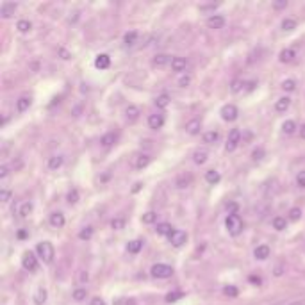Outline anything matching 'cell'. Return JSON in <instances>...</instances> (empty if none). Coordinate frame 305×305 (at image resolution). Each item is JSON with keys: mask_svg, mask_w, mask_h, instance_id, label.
Masks as SVG:
<instances>
[{"mask_svg": "<svg viewBox=\"0 0 305 305\" xmlns=\"http://www.w3.org/2000/svg\"><path fill=\"white\" fill-rule=\"evenodd\" d=\"M36 252H38V257H40V259L45 262V264H52V262H54V257H56V250H54V245L50 243V241H43V243H38Z\"/></svg>", "mask_w": 305, "mask_h": 305, "instance_id": "cell-1", "label": "cell"}, {"mask_svg": "<svg viewBox=\"0 0 305 305\" xmlns=\"http://www.w3.org/2000/svg\"><path fill=\"white\" fill-rule=\"evenodd\" d=\"M225 227H227L230 236L236 237L243 232V220H241L239 214H229L227 220H225Z\"/></svg>", "mask_w": 305, "mask_h": 305, "instance_id": "cell-2", "label": "cell"}, {"mask_svg": "<svg viewBox=\"0 0 305 305\" xmlns=\"http://www.w3.org/2000/svg\"><path fill=\"white\" fill-rule=\"evenodd\" d=\"M150 273H152V277L156 278H170L173 275V268L168 264H154L152 269H150Z\"/></svg>", "mask_w": 305, "mask_h": 305, "instance_id": "cell-3", "label": "cell"}, {"mask_svg": "<svg viewBox=\"0 0 305 305\" xmlns=\"http://www.w3.org/2000/svg\"><path fill=\"white\" fill-rule=\"evenodd\" d=\"M239 143H241V130H239V128H232V130L229 132V137H227L225 150H227V152H234Z\"/></svg>", "mask_w": 305, "mask_h": 305, "instance_id": "cell-4", "label": "cell"}, {"mask_svg": "<svg viewBox=\"0 0 305 305\" xmlns=\"http://www.w3.org/2000/svg\"><path fill=\"white\" fill-rule=\"evenodd\" d=\"M22 266H24V269H27V271L34 273L38 269V257L32 252H25L24 257H22Z\"/></svg>", "mask_w": 305, "mask_h": 305, "instance_id": "cell-5", "label": "cell"}, {"mask_svg": "<svg viewBox=\"0 0 305 305\" xmlns=\"http://www.w3.org/2000/svg\"><path fill=\"white\" fill-rule=\"evenodd\" d=\"M168 239H170V243H172V245L175 246V248H181V246L184 245L186 241H188V234H186L184 230L175 229V230H173V232L168 236Z\"/></svg>", "mask_w": 305, "mask_h": 305, "instance_id": "cell-6", "label": "cell"}, {"mask_svg": "<svg viewBox=\"0 0 305 305\" xmlns=\"http://www.w3.org/2000/svg\"><path fill=\"white\" fill-rule=\"evenodd\" d=\"M237 114H239V111H237V107L234 104H227L221 107V118H223L225 121L237 120Z\"/></svg>", "mask_w": 305, "mask_h": 305, "instance_id": "cell-7", "label": "cell"}, {"mask_svg": "<svg viewBox=\"0 0 305 305\" xmlns=\"http://www.w3.org/2000/svg\"><path fill=\"white\" fill-rule=\"evenodd\" d=\"M16 9H18V4H15V2H4V4L0 6V16L2 18H11Z\"/></svg>", "mask_w": 305, "mask_h": 305, "instance_id": "cell-8", "label": "cell"}, {"mask_svg": "<svg viewBox=\"0 0 305 305\" xmlns=\"http://www.w3.org/2000/svg\"><path fill=\"white\" fill-rule=\"evenodd\" d=\"M165 125V116L163 114H150L148 116V127L152 128V130H159L161 127Z\"/></svg>", "mask_w": 305, "mask_h": 305, "instance_id": "cell-9", "label": "cell"}, {"mask_svg": "<svg viewBox=\"0 0 305 305\" xmlns=\"http://www.w3.org/2000/svg\"><path fill=\"white\" fill-rule=\"evenodd\" d=\"M225 18L221 15H213L207 18V27L209 29H223Z\"/></svg>", "mask_w": 305, "mask_h": 305, "instance_id": "cell-10", "label": "cell"}, {"mask_svg": "<svg viewBox=\"0 0 305 305\" xmlns=\"http://www.w3.org/2000/svg\"><path fill=\"white\" fill-rule=\"evenodd\" d=\"M269 253H271V250H269L268 245H259L253 250V255H255V259H259V261H266L269 257Z\"/></svg>", "mask_w": 305, "mask_h": 305, "instance_id": "cell-11", "label": "cell"}, {"mask_svg": "<svg viewBox=\"0 0 305 305\" xmlns=\"http://www.w3.org/2000/svg\"><path fill=\"white\" fill-rule=\"evenodd\" d=\"M200 128H202V121L195 118V120L188 121V125H186V132H188L189 136H197V134H200Z\"/></svg>", "mask_w": 305, "mask_h": 305, "instance_id": "cell-12", "label": "cell"}, {"mask_svg": "<svg viewBox=\"0 0 305 305\" xmlns=\"http://www.w3.org/2000/svg\"><path fill=\"white\" fill-rule=\"evenodd\" d=\"M95 66L98 70H107L109 66H111V57H109L107 54H100V56H96Z\"/></svg>", "mask_w": 305, "mask_h": 305, "instance_id": "cell-13", "label": "cell"}, {"mask_svg": "<svg viewBox=\"0 0 305 305\" xmlns=\"http://www.w3.org/2000/svg\"><path fill=\"white\" fill-rule=\"evenodd\" d=\"M31 104H32L31 96H27V95L20 96V98L16 100V111H18V112H25L29 107H31Z\"/></svg>", "mask_w": 305, "mask_h": 305, "instance_id": "cell-14", "label": "cell"}, {"mask_svg": "<svg viewBox=\"0 0 305 305\" xmlns=\"http://www.w3.org/2000/svg\"><path fill=\"white\" fill-rule=\"evenodd\" d=\"M186 68H188V59L186 57H173L172 59L173 72H184Z\"/></svg>", "mask_w": 305, "mask_h": 305, "instance_id": "cell-15", "label": "cell"}, {"mask_svg": "<svg viewBox=\"0 0 305 305\" xmlns=\"http://www.w3.org/2000/svg\"><path fill=\"white\" fill-rule=\"evenodd\" d=\"M66 220H64V214L63 213H52L50 214V225H52L54 229H61L64 227Z\"/></svg>", "mask_w": 305, "mask_h": 305, "instance_id": "cell-16", "label": "cell"}, {"mask_svg": "<svg viewBox=\"0 0 305 305\" xmlns=\"http://www.w3.org/2000/svg\"><path fill=\"white\" fill-rule=\"evenodd\" d=\"M170 61L172 59H170V56H166V54H157V56L152 59V64L156 66V68H165Z\"/></svg>", "mask_w": 305, "mask_h": 305, "instance_id": "cell-17", "label": "cell"}, {"mask_svg": "<svg viewBox=\"0 0 305 305\" xmlns=\"http://www.w3.org/2000/svg\"><path fill=\"white\" fill-rule=\"evenodd\" d=\"M139 114H141V111L137 105H128V107L125 109V116H127L128 121H136L137 118H139Z\"/></svg>", "mask_w": 305, "mask_h": 305, "instance_id": "cell-18", "label": "cell"}, {"mask_svg": "<svg viewBox=\"0 0 305 305\" xmlns=\"http://www.w3.org/2000/svg\"><path fill=\"white\" fill-rule=\"evenodd\" d=\"M205 181H207V184H211V186L218 184V182L221 181L220 172H216V170H209V172H205Z\"/></svg>", "mask_w": 305, "mask_h": 305, "instance_id": "cell-19", "label": "cell"}, {"mask_svg": "<svg viewBox=\"0 0 305 305\" xmlns=\"http://www.w3.org/2000/svg\"><path fill=\"white\" fill-rule=\"evenodd\" d=\"M294 57H296V52H294L293 48H284L280 56H278V59H280V63H291Z\"/></svg>", "mask_w": 305, "mask_h": 305, "instance_id": "cell-20", "label": "cell"}, {"mask_svg": "<svg viewBox=\"0 0 305 305\" xmlns=\"http://www.w3.org/2000/svg\"><path fill=\"white\" fill-rule=\"evenodd\" d=\"M114 143H116V134L114 132H107L100 137V144L104 148H109V146H112Z\"/></svg>", "mask_w": 305, "mask_h": 305, "instance_id": "cell-21", "label": "cell"}, {"mask_svg": "<svg viewBox=\"0 0 305 305\" xmlns=\"http://www.w3.org/2000/svg\"><path fill=\"white\" fill-rule=\"evenodd\" d=\"M207 157H209V154H207V150H204V148H198L193 152V161H195L197 165H204L205 161H207Z\"/></svg>", "mask_w": 305, "mask_h": 305, "instance_id": "cell-22", "label": "cell"}, {"mask_svg": "<svg viewBox=\"0 0 305 305\" xmlns=\"http://www.w3.org/2000/svg\"><path fill=\"white\" fill-rule=\"evenodd\" d=\"M289 105H291V98H289V96H282V98H278V100L275 102V109H277L278 112H285L289 109Z\"/></svg>", "mask_w": 305, "mask_h": 305, "instance_id": "cell-23", "label": "cell"}, {"mask_svg": "<svg viewBox=\"0 0 305 305\" xmlns=\"http://www.w3.org/2000/svg\"><path fill=\"white\" fill-rule=\"evenodd\" d=\"M141 248H143V241L139 239H134V241H128L127 243V250L128 253H139Z\"/></svg>", "mask_w": 305, "mask_h": 305, "instance_id": "cell-24", "label": "cell"}, {"mask_svg": "<svg viewBox=\"0 0 305 305\" xmlns=\"http://www.w3.org/2000/svg\"><path fill=\"white\" fill-rule=\"evenodd\" d=\"M64 159L63 156H52L50 159H48V168L50 170H59L61 166H63Z\"/></svg>", "mask_w": 305, "mask_h": 305, "instance_id": "cell-25", "label": "cell"}, {"mask_svg": "<svg viewBox=\"0 0 305 305\" xmlns=\"http://www.w3.org/2000/svg\"><path fill=\"white\" fill-rule=\"evenodd\" d=\"M47 301V289L45 287H38L36 294H34V303L36 305H43Z\"/></svg>", "mask_w": 305, "mask_h": 305, "instance_id": "cell-26", "label": "cell"}, {"mask_svg": "<svg viewBox=\"0 0 305 305\" xmlns=\"http://www.w3.org/2000/svg\"><path fill=\"white\" fill-rule=\"evenodd\" d=\"M170 100H172V98H170V95H166V93H163V95H159L156 98V105L159 109H166L170 105Z\"/></svg>", "mask_w": 305, "mask_h": 305, "instance_id": "cell-27", "label": "cell"}, {"mask_svg": "<svg viewBox=\"0 0 305 305\" xmlns=\"http://www.w3.org/2000/svg\"><path fill=\"white\" fill-rule=\"evenodd\" d=\"M218 139H220V134H218L216 130H209V132L204 134V143L207 144H214Z\"/></svg>", "mask_w": 305, "mask_h": 305, "instance_id": "cell-28", "label": "cell"}, {"mask_svg": "<svg viewBox=\"0 0 305 305\" xmlns=\"http://www.w3.org/2000/svg\"><path fill=\"white\" fill-rule=\"evenodd\" d=\"M156 230H157V234H161V236H170L175 229H173L170 223H159Z\"/></svg>", "mask_w": 305, "mask_h": 305, "instance_id": "cell-29", "label": "cell"}, {"mask_svg": "<svg viewBox=\"0 0 305 305\" xmlns=\"http://www.w3.org/2000/svg\"><path fill=\"white\" fill-rule=\"evenodd\" d=\"M294 130H296V123H294L293 120L284 121V125H282V132L287 134V136H291V134H294Z\"/></svg>", "mask_w": 305, "mask_h": 305, "instance_id": "cell-30", "label": "cell"}, {"mask_svg": "<svg viewBox=\"0 0 305 305\" xmlns=\"http://www.w3.org/2000/svg\"><path fill=\"white\" fill-rule=\"evenodd\" d=\"M271 223H273V229L275 230H284L285 227H287V221H285V218H282V216H275Z\"/></svg>", "mask_w": 305, "mask_h": 305, "instance_id": "cell-31", "label": "cell"}, {"mask_svg": "<svg viewBox=\"0 0 305 305\" xmlns=\"http://www.w3.org/2000/svg\"><path fill=\"white\" fill-rule=\"evenodd\" d=\"M136 41H137V32L136 31H130V32H127V34H125L123 43L127 45V47H132Z\"/></svg>", "mask_w": 305, "mask_h": 305, "instance_id": "cell-32", "label": "cell"}, {"mask_svg": "<svg viewBox=\"0 0 305 305\" xmlns=\"http://www.w3.org/2000/svg\"><path fill=\"white\" fill-rule=\"evenodd\" d=\"M150 165V156H146V154H143V156H139L137 157V161H136V168L137 170H143V168H146V166Z\"/></svg>", "mask_w": 305, "mask_h": 305, "instance_id": "cell-33", "label": "cell"}, {"mask_svg": "<svg viewBox=\"0 0 305 305\" xmlns=\"http://www.w3.org/2000/svg\"><path fill=\"white\" fill-rule=\"evenodd\" d=\"M86 298H88V291L84 287H79L73 291V300L75 301H84Z\"/></svg>", "mask_w": 305, "mask_h": 305, "instance_id": "cell-34", "label": "cell"}, {"mask_svg": "<svg viewBox=\"0 0 305 305\" xmlns=\"http://www.w3.org/2000/svg\"><path fill=\"white\" fill-rule=\"evenodd\" d=\"M32 209H34L32 202H25V204H22V207H20V216H22V218H27L29 214L32 213Z\"/></svg>", "mask_w": 305, "mask_h": 305, "instance_id": "cell-35", "label": "cell"}, {"mask_svg": "<svg viewBox=\"0 0 305 305\" xmlns=\"http://www.w3.org/2000/svg\"><path fill=\"white\" fill-rule=\"evenodd\" d=\"M156 220H157V214L154 213V211H148V213H144L143 216H141V221H143L144 225H152Z\"/></svg>", "mask_w": 305, "mask_h": 305, "instance_id": "cell-36", "label": "cell"}, {"mask_svg": "<svg viewBox=\"0 0 305 305\" xmlns=\"http://www.w3.org/2000/svg\"><path fill=\"white\" fill-rule=\"evenodd\" d=\"M93 237V227H84V229L79 232V239L82 241H89Z\"/></svg>", "mask_w": 305, "mask_h": 305, "instance_id": "cell-37", "label": "cell"}, {"mask_svg": "<svg viewBox=\"0 0 305 305\" xmlns=\"http://www.w3.org/2000/svg\"><path fill=\"white\" fill-rule=\"evenodd\" d=\"M16 29H18V31L24 32V34H25V32H29V31L32 29V24H31L29 20H20L18 24H16Z\"/></svg>", "mask_w": 305, "mask_h": 305, "instance_id": "cell-38", "label": "cell"}, {"mask_svg": "<svg viewBox=\"0 0 305 305\" xmlns=\"http://www.w3.org/2000/svg\"><path fill=\"white\" fill-rule=\"evenodd\" d=\"M300 218H301V209L300 207L289 209V220H291V221H298Z\"/></svg>", "mask_w": 305, "mask_h": 305, "instance_id": "cell-39", "label": "cell"}, {"mask_svg": "<svg viewBox=\"0 0 305 305\" xmlns=\"http://www.w3.org/2000/svg\"><path fill=\"white\" fill-rule=\"evenodd\" d=\"M123 227H125V220H123V218H112V220H111V229L121 230Z\"/></svg>", "mask_w": 305, "mask_h": 305, "instance_id": "cell-40", "label": "cell"}, {"mask_svg": "<svg viewBox=\"0 0 305 305\" xmlns=\"http://www.w3.org/2000/svg\"><path fill=\"white\" fill-rule=\"evenodd\" d=\"M282 29H284V31H287V32L294 31V29H296V22L291 20V18H285V20L282 22Z\"/></svg>", "mask_w": 305, "mask_h": 305, "instance_id": "cell-41", "label": "cell"}, {"mask_svg": "<svg viewBox=\"0 0 305 305\" xmlns=\"http://www.w3.org/2000/svg\"><path fill=\"white\" fill-rule=\"evenodd\" d=\"M282 89H284V91H294V89H296V82H294L293 79L284 80V82H282Z\"/></svg>", "mask_w": 305, "mask_h": 305, "instance_id": "cell-42", "label": "cell"}, {"mask_svg": "<svg viewBox=\"0 0 305 305\" xmlns=\"http://www.w3.org/2000/svg\"><path fill=\"white\" fill-rule=\"evenodd\" d=\"M243 86H245V82H243V80H239V79L232 80V84H230V91H232V93H239L241 89H243Z\"/></svg>", "mask_w": 305, "mask_h": 305, "instance_id": "cell-43", "label": "cell"}, {"mask_svg": "<svg viewBox=\"0 0 305 305\" xmlns=\"http://www.w3.org/2000/svg\"><path fill=\"white\" fill-rule=\"evenodd\" d=\"M223 293L227 294V296H230V298H236L237 296V287H236V285H225Z\"/></svg>", "mask_w": 305, "mask_h": 305, "instance_id": "cell-44", "label": "cell"}, {"mask_svg": "<svg viewBox=\"0 0 305 305\" xmlns=\"http://www.w3.org/2000/svg\"><path fill=\"white\" fill-rule=\"evenodd\" d=\"M237 211H239V205H237L236 202H229V204H227V213L229 214H237Z\"/></svg>", "mask_w": 305, "mask_h": 305, "instance_id": "cell-45", "label": "cell"}, {"mask_svg": "<svg viewBox=\"0 0 305 305\" xmlns=\"http://www.w3.org/2000/svg\"><path fill=\"white\" fill-rule=\"evenodd\" d=\"M68 202L70 204H77V202H79V191H77V189H72V191L68 193Z\"/></svg>", "mask_w": 305, "mask_h": 305, "instance_id": "cell-46", "label": "cell"}, {"mask_svg": "<svg viewBox=\"0 0 305 305\" xmlns=\"http://www.w3.org/2000/svg\"><path fill=\"white\" fill-rule=\"evenodd\" d=\"M189 84H191V77L189 75H182L181 79H179V86H181V88H188Z\"/></svg>", "mask_w": 305, "mask_h": 305, "instance_id": "cell-47", "label": "cell"}, {"mask_svg": "<svg viewBox=\"0 0 305 305\" xmlns=\"http://www.w3.org/2000/svg\"><path fill=\"white\" fill-rule=\"evenodd\" d=\"M262 157H264V150H262L261 146L253 150V154H252V159H253V161H261Z\"/></svg>", "mask_w": 305, "mask_h": 305, "instance_id": "cell-48", "label": "cell"}, {"mask_svg": "<svg viewBox=\"0 0 305 305\" xmlns=\"http://www.w3.org/2000/svg\"><path fill=\"white\" fill-rule=\"evenodd\" d=\"M179 298H182V293H168L166 294V301H168V303H173V301H177Z\"/></svg>", "mask_w": 305, "mask_h": 305, "instance_id": "cell-49", "label": "cell"}, {"mask_svg": "<svg viewBox=\"0 0 305 305\" xmlns=\"http://www.w3.org/2000/svg\"><path fill=\"white\" fill-rule=\"evenodd\" d=\"M0 200H2V202L11 200V191H8V189H2V191H0Z\"/></svg>", "mask_w": 305, "mask_h": 305, "instance_id": "cell-50", "label": "cell"}, {"mask_svg": "<svg viewBox=\"0 0 305 305\" xmlns=\"http://www.w3.org/2000/svg\"><path fill=\"white\" fill-rule=\"evenodd\" d=\"M296 184L300 186V188H305V172H300L296 175Z\"/></svg>", "mask_w": 305, "mask_h": 305, "instance_id": "cell-51", "label": "cell"}, {"mask_svg": "<svg viewBox=\"0 0 305 305\" xmlns=\"http://www.w3.org/2000/svg\"><path fill=\"white\" fill-rule=\"evenodd\" d=\"M9 175V168H8V166H0V179H6V177H8Z\"/></svg>", "mask_w": 305, "mask_h": 305, "instance_id": "cell-52", "label": "cell"}, {"mask_svg": "<svg viewBox=\"0 0 305 305\" xmlns=\"http://www.w3.org/2000/svg\"><path fill=\"white\" fill-rule=\"evenodd\" d=\"M218 6L216 4H209V6H200V11H213V9H216Z\"/></svg>", "mask_w": 305, "mask_h": 305, "instance_id": "cell-53", "label": "cell"}, {"mask_svg": "<svg viewBox=\"0 0 305 305\" xmlns=\"http://www.w3.org/2000/svg\"><path fill=\"white\" fill-rule=\"evenodd\" d=\"M59 56L63 57L64 61L70 59V52H68V50H64V48H59Z\"/></svg>", "mask_w": 305, "mask_h": 305, "instance_id": "cell-54", "label": "cell"}, {"mask_svg": "<svg viewBox=\"0 0 305 305\" xmlns=\"http://www.w3.org/2000/svg\"><path fill=\"white\" fill-rule=\"evenodd\" d=\"M91 305H105V301L102 300L100 296H95V298L91 300Z\"/></svg>", "mask_w": 305, "mask_h": 305, "instance_id": "cell-55", "label": "cell"}, {"mask_svg": "<svg viewBox=\"0 0 305 305\" xmlns=\"http://www.w3.org/2000/svg\"><path fill=\"white\" fill-rule=\"evenodd\" d=\"M285 6H287V2H285V0H282V2H275V4H273V8H275V9H284Z\"/></svg>", "mask_w": 305, "mask_h": 305, "instance_id": "cell-56", "label": "cell"}, {"mask_svg": "<svg viewBox=\"0 0 305 305\" xmlns=\"http://www.w3.org/2000/svg\"><path fill=\"white\" fill-rule=\"evenodd\" d=\"M282 273H284V266H282V264H278L277 268H275V277H280Z\"/></svg>", "mask_w": 305, "mask_h": 305, "instance_id": "cell-57", "label": "cell"}, {"mask_svg": "<svg viewBox=\"0 0 305 305\" xmlns=\"http://www.w3.org/2000/svg\"><path fill=\"white\" fill-rule=\"evenodd\" d=\"M250 282H252V284H257V285H259V284H261V278L255 277V275H252V277H250Z\"/></svg>", "mask_w": 305, "mask_h": 305, "instance_id": "cell-58", "label": "cell"}, {"mask_svg": "<svg viewBox=\"0 0 305 305\" xmlns=\"http://www.w3.org/2000/svg\"><path fill=\"white\" fill-rule=\"evenodd\" d=\"M300 137H301V139H305V123L300 127Z\"/></svg>", "mask_w": 305, "mask_h": 305, "instance_id": "cell-59", "label": "cell"}, {"mask_svg": "<svg viewBox=\"0 0 305 305\" xmlns=\"http://www.w3.org/2000/svg\"><path fill=\"white\" fill-rule=\"evenodd\" d=\"M287 305H305V300H296V301H291Z\"/></svg>", "mask_w": 305, "mask_h": 305, "instance_id": "cell-60", "label": "cell"}, {"mask_svg": "<svg viewBox=\"0 0 305 305\" xmlns=\"http://www.w3.org/2000/svg\"><path fill=\"white\" fill-rule=\"evenodd\" d=\"M18 237L24 239V237H27V232H25V230H18Z\"/></svg>", "mask_w": 305, "mask_h": 305, "instance_id": "cell-61", "label": "cell"}, {"mask_svg": "<svg viewBox=\"0 0 305 305\" xmlns=\"http://www.w3.org/2000/svg\"><path fill=\"white\" fill-rule=\"evenodd\" d=\"M141 186L143 184H139V182H137V184H134V188H132V193H137L141 189Z\"/></svg>", "mask_w": 305, "mask_h": 305, "instance_id": "cell-62", "label": "cell"}, {"mask_svg": "<svg viewBox=\"0 0 305 305\" xmlns=\"http://www.w3.org/2000/svg\"><path fill=\"white\" fill-rule=\"evenodd\" d=\"M246 86H248V88H246V89H248V91H252V89L255 88V82H248V84H246Z\"/></svg>", "mask_w": 305, "mask_h": 305, "instance_id": "cell-63", "label": "cell"}]
</instances>
